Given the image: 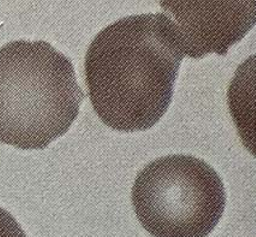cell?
<instances>
[{
  "label": "cell",
  "mask_w": 256,
  "mask_h": 237,
  "mask_svg": "<svg viewBox=\"0 0 256 237\" xmlns=\"http://www.w3.org/2000/svg\"><path fill=\"white\" fill-rule=\"evenodd\" d=\"M138 222L153 237H208L225 212L222 177L204 160L174 154L140 171L132 192Z\"/></svg>",
  "instance_id": "3"
},
{
  "label": "cell",
  "mask_w": 256,
  "mask_h": 237,
  "mask_svg": "<svg viewBox=\"0 0 256 237\" xmlns=\"http://www.w3.org/2000/svg\"><path fill=\"white\" fill-rule=\"evenodd\" d=\"M84 93L75 66L46 41H14L0 48V142L44 150L69 132Z\"/></svg>",
  "instance_id": "2"
},
{
  "label": "cell",
  "mask_w": 256,
  "mask_h": 237,
  "mask_svg": "<svg viewBox=\"0 0 256 237\" xmlns=\"http://www.w3.org/2000/svg\"><path fill=\"white\" fill-rule=\"evenodd\" d=\"M174 23L184 56H226L256 23V0H160Z\"/></svg>",
  "instance_id": "4"
},
{
  "label": "cell",
  "mask_w": 256,
  "mask_h": 237,
  "mask_svg": "<svg viewBox=\"0 0 256 237\" xmlns=\"http://www.w3.org/2000/svg\"><path fill=\"white\" fill-rule=\"evenodd\" d=\"M184 56L174 23L164 14L125 17L89 46L86 84L94 111L110 129L146 132L166 114Z\"/></svg>",
  "instance_id": "1"
},
{
  "label": "cell",
  "mask_w": 256,
  "mask_h": 237,
  "mask_svg": "<svg viewBox=\"0 0 256 237\" xmlns=\"http://www.w3.org/2000/svg\"><path fill=\"white\" fill-rule=\"evenodd\" d=\"M0 237H26L18 222L4 208H0Z\"/></svg>",
  "instance_id": "5"
}]
</instances>
